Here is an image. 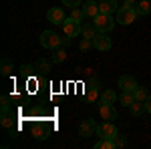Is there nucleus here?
Instances as JSON below:
<instances>
[{
  "mask_svg": "<svg viewBox=\"0 0 151 149\" xmlns=\"http://www.w3.org/2000/svg\"><path fill=\"white\" fill-rule=\"evenodd\" d=\"M135 18H137V12H135V8H133V6H119L117 16H115V20L119 24L127 26V24L135 22Z\"/></svg>",
  "mask_w": 151,
  "mask_h": 149,
  "instance_id": "nucleus-1",
  "label": "nucleus"
},
{
  "mask_svg": "<svg viewBox=\"0 0 151 149\" xmlns=\"http://www.w3.org/2000/svg\"><path fill=\"white\" fill-rule=\"evenodd\" d=\"M93 22H95V26H97L99 32H107V35H109V32L113 30V26H115L117 20L111 18V14H103V12H101L99 16H95V18H93Z\"/></svg>",
  "mask_w": 151,
  "mask_h": 149,
  "instance_id": "nucleus-2",
  "label": "nucleus"
},
{
  "mask_svg": "<svg viewBox=\"0 0 151 149\" xmlns=\"http://www.w3.org/2000/svg\"><path fill=\"white\" fill-rule=\"evenodd\" d=\"M40 45L45 46V48L55 50V48H58V45H60V36H58L55 30H45V32L40 35Z\"/></svg>",
  "mask_w": 151,
  "mask_h": 149,
  "instance_id": "nucleus-3",
  "label": "nucleus"
},
{
  "mask_svg": "<svg viewBox=\"0 0 151 149\" xmlns=\"http://www.w3.org/2000/svg\"><path fill=\"white\" fill-rule=\"evenodd\" d=\"M97 135L101 139H115L119 133H117V127L113 125V121H105L97 127Z\"/></svg>",
  "mask_w": 151,
  "mask_h": 149,
  "instance_id": "nucleus-4",
  "label": "nucleus"
},
{
  "mask_svg": "<svg viewBox=\"0 0 151 149\" xmlns=\"http://www.w3.org/2000/svg\"><path fill=\"white\" fill-rule=\"evenodd\" d=\"M60 26H63V32L67 36H70V38H77V36L81 35V22H77V20L70 18V16L60 24Z\"/></svg>",
  "mask_w": 151,
  "mask_h": 149,
  "instance_id": "nucleus-5",
  "label": "nucleus"
},
{
  "mask_svg": "<svg viewBox=\"0 0 151 149\" xmlns=\"http://www.w3.org/2000/svg\"><path fill=\"white\" fill-rule=\"evenodd\" d=\"M99 91H101V83L97 79L89 81L87 87H85V101H87V103H95L97 97H99Z\"/></svg>",
  "mask_w": 151,
  "mask_h": 149,
  "instance_id": "nucleus-6",
  "label": "nucleus"
},
{
  "mask_svg": "<svg viewBox=\"0 0 151 149\" xmlns=\"http://www.w3.org/2000/svg\"><path fill=\"white\" fill-rule=\"evenodd\" d=\"M97 123H95L93 119H83L81 125H79V135L81 137H91V135H95L97 133Z\"/></svg>",
  "mask_w": 151,
  "mask_h": 149,
  "instance_id": "nucleus-7",
  "label": "nucleus"
},
{
  "mask_svg": "<svg viewBox=\"0 0 151 149\" xmlns=\"http://www.w3.org/2000/svg\"><path fill=\"white\" fill-rule=\"evenodd\" d=\"M47 20H48V22H52V24H63L65 20H67V16H65L63 8L52 6V8H48V12H47Z\"/></svg>",
  "mask_w": 151,
  "mask_h": 149,
  "instance_id": "nucleus-8",
  "label": "nucleus"
},
{
  "mask_svg": "<svg viewBox=\"0 0 151 149\" xmlns=\"http://www.w3.org/2000/svg\"><path fill=\"white\" fill-rule=\"evenodd\" d=\"M93 42H95V48H97V50H109V48H111V38H109L107 32H99V35L93 38Z\"/></svg>",
  "mask_w": 151,
  "mask_h": 149,
  "instance_id": "nucleus-9",
  "label": "nucleus"
},
{
  "mask_svg": "<svg viewBox=\"0 0 151 149\" xmlns=\"http://www.w3.org/2000/svg\"><path fill=\"white\" fill-rule=\"evenodd\" d=\"M0 123L4 129H12L14 123H16V113L12 111V109H2V119H0Z\"/></svg>",
  "mask_w": 151,
  "mask_h": 149,
  "instance_id": "nucleus-10",
  "label": "nucleus"
},
{
  "mask_svg": "<svg viewBox=\"0 0 151 149\" xmlns=\"http://www.w3.org/2000/svg\"><path fill=\"white\" fill-rule=\"evenodd\" d=\"M99 115H101V119H105V121H113V119H117V111H115L113 105L99 103Z\"/></svg>",
  "mask_w": 151,
  "mask_h": 149,
  "instance_id": "nucleus-11",
  "label": "nucleus"
},
{
  "mask_svg": "<svg viewBox=\"0 0 151 149\" xmlns=\"http://www.w3.org/2000/svg\"><path fill=\"white\" fill-rule=\"evenodd\" d=\"M119 87H121V91H135L137 89V81L131 75H123V77H119Z\"/></svg>",
  "mask_w": 151,
  "mask_h": 149,
  "instance_id": "nucleus-12",
  "label": "nucleus"
},
{
  "mask_svg": "<svg viewBox=\"0 0 151 149\" xmlns=\"http://www.w3.org/2000/svg\"><path fill=\"white\" fill-rule=\"evenodd\" d=\"M83 10H85V14H87L89 18L99 16V14H101V10H99V0H89V2H85V4H83Z\"/></svg>",
  "mask_w": 151,
  "mask_h": 149,
  "instance_id": "nucleus-13",
  "label": "nucleus"
},
{
  "mask_svg": "<svg viewBox=\"0 0 151 149\" xmlns=\"http://www.w3.org/2000/svg\"><path fill=\"white\" fill-rule=\"evenodd\" d=\"M99 10L103 14H113L119 10V4H117V0H99Z\"/></svg>",
  "mask_w": 151,
  "mask_h": 149,
  "instance_id": "nucleus-14",
  "label": "nucleus"
},
{
  "mask_svg": "<svg viewBox=\"0 0 151 149\" xmlns=\"http://www.w3.org/2000/svg\"><path fill=\"white\" fill-rule=\"evenodd\" d=\"M137 16H147L151 12V0H137V4L133 6Z\"/></svg>",
  "mask_w": 151,
  "mask_h": 149,
  "instance_id": "nucleus-15",
  "label": "nucleus"
},
{
  "mask_svg": "<svg viewBox=\"0 0 151 149\" xmlns=\"http://www.w3.org/2000/svg\"><path fill=\"white\" fill-rule=\"evenodd\" d=\"M81 35L87 36V38H95V36L99 35V30H97L95 22H83L81 24Z\"/></svg>",
  "mask_w": 151,
  "mask_h": 149,
  "instance_id": "nucleus-16",
  "label": "nucleus"
},
{
  "mask_svg": "<svg viewBox=\"0 0 151 149\" xmlns=\"http://www.w3.org/2000/svg\"><path fill=\"white\" fill-rule=\"evenodd\" d=\"M0 71H2V77H10L12 75L14 65H12V60L8 57H2V60H0Z\"/></svg>",
  "mask_w": 151,
  "mask_h": 149,
  "instance_id": "nucleus-17",
  "label": "nucleus"
},
{
  "mask_svg": "<svg viewBox=\"0 0 151 149\" xmlns=\"http://www.w3.org/2000/svg\"><path fill=\"white\" fill-rule=\"evenodd\" d=\"M133 101H135V95H133V91H121V95H119V103L123 105V107H129Z\"/></svg>",
  "mask_w": 151,
  "mask_h": 149,
  "instance_id": "nucleus-18",
  "label": "nucleus"
},
{
  "mask_svg": "<svg viewBox=\"0 0 151 149\" xmlns=\"http://www.w3.org/2000/svg\"><path fill=\"white\" fill-rule=\"evenodd\" d=\"M129 111H131V115H135V117H139L143 111H145V101H133V103L129 105Z\"/></svg>",
  "mask_w": 151,
  "mask_h": 149,
  "instance_id": "nucleus-19",
  "label": "nucleus"
},
{
  "mask_svg": "<svg viewBox=\"0 0 151 149\" xmlns=\"http://www.w3.org/2000/svg\"><path fill=\"white\" fill-rule=\"evenodd\" d=\"M115 101H117V95H115V91L107 89V91H103V93H101V103H105V105H113Z\"/></svg>",
  "mask_w": 151,
  "mask_h": 149,
  "instance_id": "nucleus-20",
  "label": "nucleus"
},
{
  "mask_svg": "<svg viewBox=\"0 0 151 149\" xmlns=\"http://www.w3.org/2000/svg\"><path fill=\"white\" fill-rule=\"evenodd\" d=\"M35 69H36V73H40V75H47L48 71H50V63L45 60V58H38L35 63Z\"/></svg>",
  "mask_w": 151,
  "mask_h": 149,
  "instance_id": "nucleus-21",
  "label": "nucleus"
},
{
  "mask_svg": "<svg viewBox=\"0 0 151 149\" xmlns=\"http://www.w3.org/2000/svg\"><path fill=\"white\" fill-rule=\"evenodd\" d=\"M50 60L60 65V63H65V60H67V53H65L63 48H55V53H52V58H50Z\"/></svg>",
  "mask_w": 151,
  "mask_h": 149,
  "instance_id": "nucleus-22",
  "label": "nucleus"
},
{
  "mask_svg": "<svg viewBox=\"0 0 151 149\" xmlns=\"http://www.w3.org/2000/svg\"><path fill=\"white\" fill-rule=\"evenodd\" d=\"M133 95H135V99H137V101H145V99L149 97V93H147V87H139V85H137V89L133 91Z\"/></svg>",
  "mask_w": 151,
  "mask_h": 149,
  "instance_id": "nucleus-23",
  "label": "nucleus"
},
{
  "mask_svg": "<svg viewBox=\"0 0 151 149\" xmlns=\"http://www.w3.org/2000/svg\"><path fill=\"white\" fill-rule=\"evenodd\" d=\"M87 14H85V10L83 8H70V18H75L77 22H83V18H85Z\"/></svg>",
  "mask_w": 151,
  "mask_h": 149,
  "instance_id": "nucleus-24",
  "label": "nucleus"
},
{
  "mask_svg": "<svg viewBox=\"0 0 151 149\" xmlns=\"http://www.w3.org/2000/svg\"><path fill=\"white\" fill-rule=\"evenodd\" d=\"M95 149H115V145H113V139H101V141L95 145Z\"/></svg>",
  "mask_w": 151,
  "mask_h": 149,
  "instance_id": "nucleus-25",
  "label": "nucleus"
},
{
  "mask_svg": "<svg viewBox=\"0 0 151 149\" xmlns=\"http://www.w3.org/2000/svg\"><path fill=\"white\" fill-rule=\"evenodd\" d=\"M35 137H36V139H47V137H48V131H47L42 125H40V123L35 127Z\"/></svg>",
  "mask_w": 151,
  "mask_h": 149,
  "instance_id": "nucleus-26",
  "label": "nucleus"
},
{
  "mask_svg": "<svg viewBox=\"0 0 151 149\" xmlns=\"http://www.w3.org/2000/svg\"><path fill=\"white\" fill-rule=\"evenodd\" d=\"M91 46H95L93 38H87V36H83V40H81V50H89Z\"/></svg>",
  "mask_w": 151,
  "mask_h": 149,
  "instance_id": "nucleus-27",
  "label": "nucleus"
},
{
  "mask_svg": "<svg viewBox=\"0 0 151 149\" xmlns=\"http://www.w3.org/2000/svg\"><path fill=\"white\" fill-rule=\"evenodd\" d=\"M81 2H83V0H63V4H65V6H69V8H79V6H81Z\"/></svg>",
  "mask_w": 151,
  "mask_h": 149,
  "instance_id": "nucleus-28",
  "label": "nucleus"
},
{
  "mask_svg": "<svg viewBox=\"0 0 151 149\" xmlns=\"http://www.w3.org/2000/svg\"><path fill=\"white\" fill-rule=\"evenodd\" d=\"M113 145H115L117 149H119V147H125V137H121V135H117V137L113 139Z\"/></svg>",
  "mask_w": 151,
  "mask_h": 149,
  "instance_id": "nucleus-29",
  "label": "nucleus"
},
{
  "mask_svg": "<svg viewBox=\"0 0 151 149\" xmlns=\"http://www.w3.org/2000/svg\"><path fill=\"white\" fill-rule=\"evenodd\" d=\"M35 71H36L35 67H30V65H24V67H22V77H30Z\"/></svg>",
  "mask_w": 151,
  "mask_h": 149,
  "instance_id": "nucleus-30",
  "label": "nucleus"
},
{
  "mask_svg": "<svg viewBox=\"0 0 151 149\" xmlns=\"http://www.w3.org/2000/svg\"><path fill=\"white\" fill-rule=\"evenodd\" d=\"M10 101H12V97L2 95V109H10Z\"/></svg>",
  "mask_w": 151,
  "mask_h": 149,
  "instance_id": "nucleus-31",
  "label": "nucleus"
},
{
  "mask_svg": "<svg viewBox=\"0 0 151 149\" xmlns=\"http://www.w3.org/2000/svg\"><path fill=\"white\" fill-rule=\"evenodd\" d=\"M145 111H147V113H151V95L145 99Z\"/></svg>",
  "mask_w": 151,
  "mask_h": 149,
  "instance_id": "nucleus-32",
  "label": "nucleus"
},
{
  "mask_svg": "<svg viewBox=\"0 0 151 149\" xmlns=\"http://www.w3.org/2000/svg\"><path fill=\"white\" fill-rule=\"evenodd\" d=\"M60 45H63V46H69L70 45V36L65 35V38H60Z\"/></svg>",
  "mask_w": 151,
  "mask_h": 149,
  "instance_id": "nucleus-33",
  "label": "nucleus"
},
{
  "mask_svg": "<svg viewBox=\"0 0 151 149\" xmlns=\"http://www.w3.org/2000/svg\"><path fill=\"white\" fill-rule=\"evenodd\" d=\"M135 4H137V0H125L123 2V6H135Z\"/></svg>",
  "mask_w": 151,
  "mask_h": 149,
  "instance_id": "nucleus-34",
  "label": "nucleus"
}]
</instances>
